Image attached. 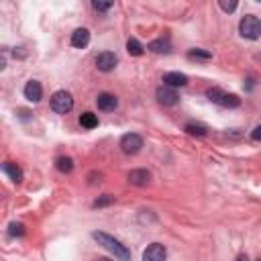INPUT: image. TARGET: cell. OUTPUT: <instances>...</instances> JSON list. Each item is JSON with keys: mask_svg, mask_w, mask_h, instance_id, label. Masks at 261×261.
Instances as JSON below:
<instances>
[{"mask_svg": "<svg viewBox=\"0 0 261 261\" xmlns=\"http://www.w3.org/2000/svg\"><path fill=\"white\" fill-rule=\"evenodd\" d=\"M92 239H94L98 245H102L108 253H112L116 259H120V261H128V259H130V251H128L118 239H114L112 234L102 232V230H94V232H92Z\"/></svg>", "mask_w": 261, "mask_h": 261, "instance_id": "6da1fadb", "label": "cell"}, {"mask_svg": "<svg viewBox=\"0 0 261 261\" xmlns=\"http://www.w3.org/2000/svg\"><path fill=\"white\" fill-rule=\"evenodd\" d=\"M239 33H241V37H245L249 41L259 39L261 37V20L255 14H245L239 22Z\"/></svg>", "mask_w": 261, "mask_h": 261, "instance_id": "7a4b0ae2", "label": "cell"}, {"mask_svg": "<svg viewBox=\"0 0 261 261\" xmlns=\"http://www.w3.org/2000/svg\"><path fill=\"white\" fill-rule=\"evenodd\" d=\"M206 96H208L210 102H214V104H218V106H224V108H237V106H241V98H239V96L226 94V92L220 90V88H210V90L206 92Z\"/></svg>", "mask_w": 261, "mask_h": 261, "instance_id": "3957f363", "label": "cell"}, {"mask_svg": "<svg viewBox=\"0 0 261 261\" xmlns=\"http://www.w3.org/2000/svg\"><path fill=\"white\" fill-rule=\"evenodd\" d=\"M51 108L57 112V114H67L71 108H73V98L69 92L65 90H57L53 96H51Z\"/></svg>", "mask_w": 261, "mask_h": 261, "instance_id": "277c9868", "label": "cell"}, {"mask_svg": "<svg viewBox=\"0 0 261 261\" xmlns=\"http://www.w3.org/2000/svg\"><path fill=\"white\" fill-rule=\"evenodd\" d=\"M141 147H143V137L141 135H137V133L122 135V139H120V151L124 155H135V153L141 151Z\"/></svg>", "mask_w": 261, "mask_h": 261, "instance_id": "5b68a950", "label": "cell"}, {"mask_svg": "<svg viewBox=\"0 0 261 261\" xmlns=\"http://www.w3.org/2000/svg\"><path fill=\"white\" fill-rule=\"evenodd\" d=\"M116 63H118V57H116L112 51H102V53H98V57H96V67H98L100 71H112V69L116 67Z\"/></svg>", "mask_w": 261, "mask_h": 261, "instance_id": "8992f818", "label": "cell"}, {"mask_svg": "<svg viewBox=\"0 0 261 261\" xmlns=\"http://www.w3.org/2000/svg\"><path fill=\"white\" fill-rule=\"evenodd\" d=\"M155 96H157V102H159V104H163V106H173V104L177 102V92H175L173 88L165 86V84L157 88Z\"/></svg>", "mask_w": 261, "mask_h": 261, "instance_id": "52a82bcc", "label": "cell"}, {"mask_svg": "<svg viewBox=\"0 0 261 261\" xmlns=\"http://www.w3.org/2000/svg\"><path fill=\"white\" fill-rule=\"evenodd\" d=\"M165 257H167V251L159 243H151L143 251V261H165Z\"/></svg>", "mask_w": 261, "mask_h": 261, "instance_id": "ba28073f", "label": "cell"}, {"mask_svg": "<svg viewBox=\"0 0 261 261\" xmlns=\"http://www.w3.org/2000/svg\"><path fill=\"white\" fill-rule=\"evenodd\" d=\"M96 106H98L100 110H104V112H112V110L118 106V100H116V96H112V94H108V92H102V94H98V98H96Z\"/></svg>", "mask_w": 261, "mask_h": 261, "instance_id": "9c48e42d", "label": "cell"}, {"mask_svg": "<svg viewBox=\"0 0 261 261\" xmlns=\"http://www.w3.org/2000/svg\"><path fill=\"white\" fill-rule=\"evenodd\" d=\"M24 98L29 102H39L43 98V88H41V84L37 80L27 82V86H24Z\"/></svg>", "mask_w": 261, "mask_h": 261, "instance_id": "30bf717a", "label": "cell"}, {"mask_svg": "<svg viewBox=\"0 0 261 261\" xmlns=\"http://www.w3.org/2000/svg\"><path fill=\"white\" fill-rule=\"evenodd\" d=\"M88 43H90V31H88V29L80 27V29H75V31L71 33V45H73V47L84 49Z\"/></svg>", "mask_w": 261, "mask_h": 261, "instance_id": "8fae6325", "label": "cell"}, {"mask_svg": "<svg viewBox=\"0 0 261 261\" xmlns=\"http://www.w3.org/2000/svg\"><path fill=\"white\" fill-rule=\"evenodd\" d=\"M163 84L169 86V88H177V86L181 88V86L188 84V75L186 73H179V71H169V73L163 75Z\"/></svg>", "mask_w": 261, "mask_h": 261, "instance_id": "7c38bea8", "label": "cell"}, {"mask_svg": "<svg viewBox=\"0 0 261 261\" xmlns=\"http://www.w3.org/2000/svg\"><path fill=\"white\" fill-rule=\"evenodd\" d=\"M2 171H4L14 184H20V181H22V169H20L16 163H12V161H4V163H2Z\"/></svg>", "mask_w": 261, "mask_h": 261, "instance_id": "4fadbf2b", "label": "cell"}, {"mask_svg": "<svg viewBox=\"0 0 261 261\" xmlns=\"http://www.w3.org/2000/svg\"><path fill=\"white\" fill-rule=\"evenodd\" d=\"M151 179V173L147 169H133L128 171V181L135 184V186H147Z\"/></svg>", "mask_w": 261, "mask_h": 261, "instance_id": "5bb4252c", "label": "cell"}, {"mask_svg": "<svg viewBox=\"0 0 261 261\" xmlns=\"http://www.w3.org/2000/svg\"><path fill=\"white\" fill-rule=\"evenodd\" d=\"M147 49L153 51V53H169V43L163 41V39H155L147 45Z\"/></svg>", "mask_w": 261, "mask_h": 261, "instance_id": "9a60e30c", "label": "cell"}, {"mask_svg": "<svg viewBox=\"0 0 261 261\" xmlns=\"http://www.w3.org/2000/svg\"><path fill=\"white\" fill-rule=\"evenodd\" d=\"M55 167H57V171H61V173H69V171L73 169V159H71V157H57V159H55Z\"/></svg>", "mask_w": 261, "mask_h": 261, "instance_id": "2e32d148", "label": "cell"}, {"mask_svg": "<svg viewBox=\"0 0 261 261\" xmlns=\"http://www.w3.org/2000/svg\"><path fill=\"white\" fill-rule=\"evenodd\" d=\"M80 124H82L84 128H94V126H98V116H96L94 112H84V114L80 116Z\"/></svg>", "mask_w": 261, "mask_h": 261, "instance_id": "e0dca14e", "label": "cell"}, {"mask_svg": "<svg viewBox=\"0 0 261 261\" xmlns=\"http://www.w3.org/2000/svg\"><path fill=\"white\" fill-rule=\"evenodd\" d=\"M184 130H186L188 135H194V137H204L208 128H206L204 124H198V122H188V124L184 126Z\"/></svg>", "mask_w": 261, "mask_h": 261, "instance_id": "ac0fdd59", "label": "cell"}, {"mask_svg": "<svg viewBox=\"0 0 261 261\" xmlns=\"http://www.w3.org/2000/svg\"><path fill=\"white\" fill-rule=\"evenodd\" d=\"M126 51L130 53V55H135V57H139V55H143V45L137 41V39H128L126 41Z\"/></svg>", "mask_w": 261, "mask_h": 261, "instance_id": "d6986e66", "label": "cell"}, {"mask_svg": "<svg viewBox=\"0 0 261 261\" xmlns=\"http://www.w3.org/2000/svg\"><path fill=\"white\" fill-rule=\"evenodd\" d=\"M188 59H212V53L204 49H192L188 51Z\"/></svg>", "mask_w": 261, "mask_h": 261, "instance_id": "ffe728a7", "label": "cell"}, {"mask_svg": "<svg viewBox=\"0 0 261 261\" xmlns=\"http://www.w3.org/2000/svg\"><path fill=\"white\" fill-rule=\"evenodd\" d=\"M8 232H10L12 237H22V234H24V224H22V222H10Z\"/></svg>", "mask_w": 261, "mask_h": 261, "instance_id": "44dd1931", "label": "cell"}, {"mask_svg": "<svg viewBox=\"0 0 261 261\" xmlns=\"http://www.w3.org/2000/svg\"><path fill=\"white\" fill-rule=\"evenodd\" d=\"M114 202V196H110V194H104L100 200H96L94 202V208H102V206H106V204H112Z\"/></svg>", "mask_w": 261, "mask_h": 261, "instance_id": "7402d4cb", "label": "cell"}, {"mask_svg": "<svg viewBox=\"0 0 261 261\" xmlns=\"http://www.w3.org/2000/svg\"><path fill=\"white\" fill-rule=\"evenodd\" d=\"M92 6H94V10H98V12H106V10L112 8V2H98V0H94Z\"/></svg>", "mask_w": 261, "mask_h": 261, "instance_id": "603a6c76", "label": "cell"}, {"mask_svg": "<svg viewBox=\"0 0 261 261\" xmlns=\"http://www.w3.org/2000/svg\"><path fill=\"white\" fill-rule=\"evenodd\" d=\"M218 6H220L224 12H232V10L237 8V2H226V0H220V2H218Z\"/></svg>", "mask_w": 261, "mask_h": 261, "instance_id": "cb8c5ba5", "label": "cell"}, {"mask_svg": "<svg viewBox=\"0 0 261 261\" xmlns=\"http://www.w3.org/2000/svg\"><path fill=\"white\" fill-rule=\"evenodd\" d=\"M251 139H253V141H261V126H255V128L251 130Z\"/></svg>", "mask_w": 261, "mask_h": 261, "instance_id": "d4e9b609", "label": "cell"}, {"mask_svg": "<svg viewBox=\"0 0 261 261\" xmlns=\"http://www.w3.org/2000/svg\"><path fill=\"white\" fill-rule=\"evenodd\" d=\"M237 261H247V259H245V257H239V259H237Z\"/></svg>", "mask_w": 261, "mask_h": 261, "instance_id": "484cf974", "label": "cell"}, {"mask_svg": "<svg viewBox=\"0 0 261 261\" xmlns=\"http://www.w3.org/2000/svg\"><path fill=\"white\" fill-rule=\"evenodd\" d=\"M98 261H110V259H98Z\"/></svg>", "mask_w": 261, "mask_h": 261, "instance_id": "4316f807", "label": "cell"}]
</instances>
